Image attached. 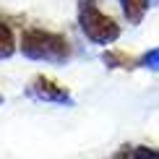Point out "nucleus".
Here are the masks:
<instances>
[{"mask_svg":"<svg viewBox=\"0 0 159 159\" xmlns=\"http://www.w3.org/2000/svg\"><path fill=\"white\" fill-rule=\"evenodd\" d=\"M81 21H84V31L97 42H112L117 37V26L110 16H104L102 11H97L94 5H84L81 11Z\"/></svg>","mask_w":159,"mask_h":159,"instance_id":"2","label":"nucleus"},{"mask_svg":"<svg viewBox=\"0 0 159 159\" xmlns=\"http://www.w3.org/2000/svg\"><path fill=\"white\" fill-rule=\"evenodd\" d=\"M123 5H125V13L130 18H138L143 13V8H146V0H123Z\"/></svg>","mask_w":159,"mask_h":159,"instance_id":"4","label":"nucleus"},{"mask_svg":"<svg viewBox=\"0 0 159 159\" xmlns=\"http://www.w3.org/2000/svg\"><path fill=\"white\" fill-rule=\"evenodd\" d=\"M21 50L31 57H63L68 55V39L50 34V31H39V29H29L21 37Z\"/></svg>","mask_w":159,"mask_h":159,"instance_id":"1","label":"nucleus"},{"mask_svg":"<svg viewBox=\"0 0 159 159\" xmlns=\"http://www.w3.org/2000/svg\"><path fill=\"white\" fill-rule=\"evenodd\" d=\"M13 52V34H11V26L0 21V55H11Z\"/></svg>","mask_w":159,"mask_h":159,"instance_id":"3","label":"nucleus"}]
</instances>
